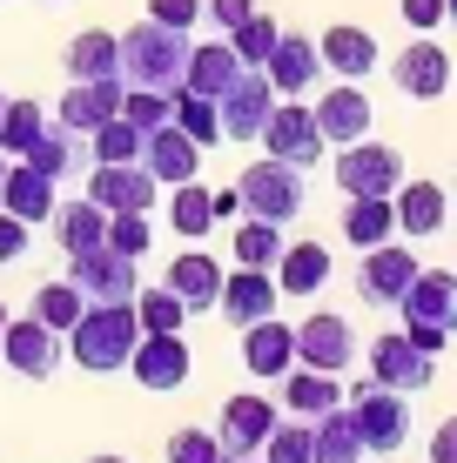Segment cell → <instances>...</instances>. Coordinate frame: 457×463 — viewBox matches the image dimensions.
I'll use <instances>...</instances> for the list:
<instances>
[{
    "instance_id": "obj_25",
    "label": "cell",
    "mask_w": 457,
    "mask_h": 463,
    "mask_svg": "<svg viewBox=\"0 0 457 463\" xmlns=\"http://www.w3.org/2000/svg\"><path fill=\"white\" fill-rule=\"evenodd\" d=\"M0 209L21 215L27 229H34V222H47V215H54V175L34 168V162H14V168H7V195H0Z\"/></svg>"
},
{
    "instance_id": "obj_44",
    "label": "cell",
    "mask_w": 457,
    "mask_h": 463,
    "mask_svg": "<svg viewBox=\"0 0 457 463\" xmlns=\"http://www.w3.org/2000/svg\"><path fill=\"white\" fill-rule=\"evenodd\" d=\"M262 463H317V450H309V417L303 423H276L270 443H262Z\"/></svg>"
},
{
    "instance_id": "obj_39",
    "label": "cell",
    "mask_w": 457,
    "mask_h": 463,
    "mask_svg": "<svg viewBox=\"0 0 457 463\" xmlns=\"http://www.w3.org/2000/svg\"><path fill=\"white\" fill-rule=\"evenodd\" d=\"M276 255H282V222L249 215L243 229H235V262L243 269H276Z\"/></svg>"
},
{
    "instance_id": "obj_15",
    "label": "cell",
    "mask_w": 457,
    "mask_h": 463,
    "mask_svg": "<svg viewBox=\"0 0 457 463\" xmlns=\"http://www.w3.org/2000/svg\"><path fill=\"white\" fill-rule=\"evenodd\" d=\"M121 94H129V81H121V74H108V81H68V94H61V108H54V121L74 128V135H94L101 121L121 115Z\"/></svg>"
},
{
    "instance_id": "obj_48",
    "label": "cell",
    "mask_w": 457,
    "mask_h": 463,
    "mask_svg": "<svg viewBox=\"0 0 457 463\" xmlns=\"http://www.w3.org/2000/svg\"><path fill=\"white\" fill-rule=\"evenodd\" d=\"M148 21H162V27H195L202 21V0H148Z\"/></svg>"
},
{
    "instance_id": "obj_12",
    "label": "cell",
    "mask_w": 457,
    "mask_h": 463,
    "mask_svg": "<svg viewBox=\"0 0 457 463\" xmlns=\"http://www.w3.org/2000/svg\"><path fill=\"white\" fill-rule=\"evenodd\" d=\"M417 255L404 249V242H376V249H364V276H357V296L370 302V309H397V296L417 282Z\"/></svg>"
},
{
    "instance_id": "obj_17",
    "label": "cell",
    "mask_w": 457,
    "mask_h": 463,
    "mask_svg": "<svg viewBox=\"0 0 457 463\" xmlns=\"http://www.w3.org/2000/svg\"><path fill=\"white\" fill-rule=\"evenodd\" d=\"M270 430H276V403L270 396H229L215 437H223V457H262Z\"/></svg>"
},
{
    "instance_id": "obj_1",
    "label": "cell",
    "mask_w": 457,
    "mask_h": 463,
    "mask_svg": "<svg viewBox=\"0 0 457 463\" xmlns=\"http://www.w3.org/2000/svg\"><path fill=\"white\" fill-rule=\"evenodd\" d=\"M135 343H141V316H135V302H88L81 323L68 329V356L81 363V370H94V376L129 370Z\"/></svg>"
},
{
    "instance_id": "obj_54",
    "label": "cell",
    "mask_w": 457,
    "mask_h": 463,
    "mask_svg": "<svg viewBox=\"0 0 457 463\" xmlns=\"http://www.w3.org/2000/svg\"><path fill=\"white\" fill-rule=\"evenodd\" d=\"M7 168H14V162H7V155H0V195H7Z\"/></svg>"
},
{
    "instance_id": "obj_47",
    "label": "cell",
    "mask_w": 457,
    "mask_h": 463,
    "mask_svg": "<svg viewBox=\"0 0 457 463\" xmlns=\"http://www.w3.org/2000/svg\"><path fill=\"white\" fill-rule=\"evenodd\" d=\"M108 242H115L121 255H148V209H129V215H108Z\"/></svg>"
},
{
    "instance_id": "obj_6",
    "label": "cell",
    "mask_w": 457,
    "mask_h": 463,
    "mask_svg": "<svg viewBox=\"0 0 457 463\" xmlns=\"http://www.w3.org/2000/svg\"><path fill=\"white\" fill-rule=\"evenodd\" d=\"M68 282L88 302H135L141 276H135V255H121L115 242H94L81 255H68Z\"/></svg>"
},
{
    "instance_id": "obj_2",
    "label": "cell",
    "mask_w": 457,
    "mask_h": 463,
    "mask_svg": "<svg viewBox=\"0 0 457 463\" xmlns=\"http://www.w3.org/2000/svg\"><path fill=\"white\" fill-rule=\"evenodd\" d=\"M188 41L182 27H162V21H135L129 34H121V81L129 88H162L176 94L182 74H188Z\"/></svg>"
},
{
    "instance_id": "obj_41",
    "label": "cell",
    "mask_w": 457,
    "mask_h": 463,
    "mask_svg": "<svg viewBox=\"0 0 457 463\" xmlns=\"http://www.w3.org/2000/svg\"><path fill=\"white\" fill-rule=\"evenodd\" d=\"M88 141H94V162H141V141H148V135H141L129 115H115V121L94 128Z\"/></svg>"
},
{
    "instance_id": "obj_56",
    "label": "cell",
    "mask_w": 457,
    "mask_h": 463,
    "mask_svg": "<svg viewBox=\"0 0 457 463\" xmlns=\"http://www.w3.org/2000/svg\"><path fill=\"white\" fill-rule=\"evenodd\" d=\"M444 21H457V0H444Z\"/></svg>"
},
{
    "instance_id": "obj_19",
    "label": "cell",
    "mask_w": 457,
    "mask_h": 463,
    "mask_svg": "<svg viewBox=\"0 0 457 463\" xmlns=\"http://www.w3.org/2000/svg\"><path fill=\"white\" fill-rule=\"evenodd\" d=\"M141 162H148V175H155L162 188L195 182V175H202V141H188L176 121H162L148 141H141Z\"/></svg>"
},
{
    "instance_id": "obj_29",
    "label": "cell",
    "mask_w": 457,
    "mask_h": 463,
    "mask_svg": "<svg viewBox=\"0 0 457 463\" xmlns=\"http://www.w3.org/2000/svg\"><path fill=\"white\" fill-rule=\"evenodd\" d=\"M329 282V249L323 242H290L276 255V289L282 296H317Z\"/></svg>"
},
{
    "instance_id": "obj_23",
    "label": "cell",
    "mask_w": 457,
    "mask_h": 463,
    "mask_svg": "<svg viewBox=\"0 0 457 463\" xmlns=\"http://www.w3.org/2000/svg\"><path fill=\"white\" fill-rule=\"evenodd\" d=\"M317 54H323L329 74H343V81H364L376 61H384V54H376V34H370V27H323Z\"/></svg>"
},
{
    "instance_id": "obj_7",
    "label": "cell",
    "mask_w": 457,
    "mask_h": 463,
    "mask_svg": "<svg viewBox=\"0 0 457 463\" xmlns=\"http://www.w3.org/2000/svg\"><path fill=\"white\" fill-rule=\"evenodd\" d=\"M215 108H223V141H262V128L276 115V81L262 68H243L215 94Z\"/></svg>"
},
{
    "instance_id": "obj_9",
    "label": "cell",
    "mask_w": 457,
    "mask_h": 463,
    "mask_svg": "<svg viewBox=\"0 0 457 463\" xmlns=\"http://www.w3.org/2000/svg\"><path fill=\"white\" fill-rule=\"evenodd\" d=\"M337 188L343 195H397L404 188V155L384 148V141H350V148L337 155Z\"/></svg>"
},
{
    "instance_id": "obj_40",
    "label": "cell",
    "mask_w": 457,
    "mask_h": 463,
    "mask_svg": "<svg viewBox=\"0 0 457 463\" xmlns=\"http://www.w3.org/2000/svg\"><path fill=\"white\" fill-rule=\"evenodd\" d=\"M41 101H7V115H0V155H14V162H21L27 148H34L41 141Z\"/></svg>"
},
{
    "instance_id": "obj_32",
    "label": "cell",
    "mask_w": 457,
    "mask_h": 463,
    "mask_svg": "<svg viewBox=\"0 0 457 463\" xmlns=\"http://www.w3.org/2000/svg\"><path fill=\"white\" fill-rule=\"evenodd\" d=\"M235 74H243V54H235L229 41H202V47H188V74H182V88H195V94H223Z\"/></svg>"
},
{
    "instance_id": "obj_26",
    "label": "cell",
    "mask_w": 457,
    "mask_h": 463,
    "mask_svg": "<svg viewBox=\"0 0 457 463\" xmlns=\"http://www.w3.org/2000/svg\"><path fill=\"white\" fill-rule=\"evenodd\" d=\"M61 68H68V81H108V74H121V34H108V27L74 34Z\"/></svg>"
},
{
    "instance_id": "obj_30",
    "label": "cell",
    "mask_w": 457,
    "mask_h": 463,
    "mask_svg": "<svg viewBox=\"0 0 457 463\" xmlns=\"http://www.w3.org/2000/svg\"><path fill=\"white\" fill-rule=\"evenodd\" d=\"M390 202H397V229L404 235H437V229H444V215H451V195L437 182H404Z\"/></svg>"
},
{
    "instance_id": "obj_8",
    "label": "cell",
    "mask_w": 457,
    "mask_h": 463,
    "mask_svg": "<svg viewBox=\"0 0 457 463\" xmlns=\"http://www.w3.org/2000/svg\"><path fill=\"white\" fill-rule=\"evenodd\" d=\"M323 148H329V141L317 128V108H303L296 94H282L270 128H262V155H276V162H290V168H317Z\"/></svg>"
},
{
    "instance_id": "obj_35",
    "label": "cell",
    "mask_w": 457,
    "mask_h": 463,
    "mask_svg": "<svg viewBox=\"0 0 457 463\" xmlns=\"http://www.w3.org/2000/svg\"><path fill=\"white\" fill-rule=\"evenodd\" d=\"M168 121H176L188 141H202V148H215V141H223V108H215L209 94H195V88H176V94H168Z\"/></svg>"
},
{
    "instance_id": "obj_21",
    "label": "cell",
    "mask_w": 457,
    "mask_h": 463,
    "mask_svg": "<svg viewBox=\"0 0 457 463\" xmlns=\"http://www.w3.org/2000/svg\"><path fill=\"white\" fill-rule=\"evenodd\" d=\"M276 276L270 269H243V276H223V296H215V309L229 316L235 329H249V323H262V316H276Z\"/></svg>"
},
{
    "instance_id": "obj_10",
    "label": "cell",
    "mask_w": 457,
    "mask_h": 463,
    "mask_svg": "<svg viewBox=\"0 0 457 463\" xmlns=\"http://www.w3.org/2000/svg\"><path fill=\"white\" fill-rule=\"evenodd\" d=\"M129 370H135L141 390H182L188 370H195V356H188L182 329H141V343H135Z\"/></svg>"
},
{
    "instance_id": "obj_18",
    "label": "cell",
    "mask_w": 457,
    "mask_h": 463,
    "mask_svg": "<svg viewBox=\"0 0 457 463\" xmlns=\"http://www.w3.org/2000/svg\"><path fill=\"white\" fill-rule=\"evenodd\" d=\"M350 356H357V336H350L343 316H309V323L296 329V363H309V370L343 376V370H350Z\"/></svg>"
},
{
    "instance_id": "obj_28",
    "label": "cell",
    "mask_w": 457,
    "mask_h": 463,
    "mask_svg": "<svg viewBox=\"0 0 457 463\" xmlns=\"http://www.w3.org/2000/svg\"><path fill=\"white\" fill-rule=\"evenodd\" d=\"M309 450H317V463H364V437H357L350 403H337V410H323V417H309Z\"/></svg>"
},
{
    "instance_id": "obj_34",
    "label": "cell",
    "mask_w": 457,
    "mask_h": 463,
    "mask_svg": "<svg viewBox=\"0 0 457 463\" xmlns=\"http://www.w3.org/2000/svg\"><path fill=\"white\" fill-rule=\"evenodd\" d=\"M282 403H290L296 417H323V410L343 403V390H337V376H329V370H309V363H296V370L282 376Z\"/></svg>"
},
{
    "instance_id": "obj_38",
    "label": "cell",
    "mask_w": 457,
    "mask_h": 463,
    "mask_svg": "<svg viewBox=\"0 0 457 463\" xmlns=\"http://www.w3.org/2000/svg\"><path fill=\"white\" fill-rule=\"evenodd\" d=\"M81 309H88V296L74 289L68 276H61V282H41V289H34V316H41L47 329H61V336L81 323Z\"/></svg>"
},
{
    "instance_id": "obj_53",
    "label": "cell",
    "mask_w": 457,
    "mask_h": 463,
    "mask_svg": "<svg viewBox=\"0 0 457 463\" xmlns=\"http://www.w3.org/2000/svg\"><path fill=\"white\" fill-rule=\"evenodd\" d=\"M235 209H243V195H235V188H215V222L235 215Z\"/></svg>"
},
{
    "instance_id": "obj_59",
    "label": "cell",
    "mask_w": 457,
    "mask_h": 463,
    "mask_svg": "<svg viewBox=\"0 0 457 463\" xmlns=\"http://www.w3.org/2000/svg\"><path fill=\"white\" fill-rule=\"evenodd\" d=\"M0 115H7V94H0Z\"/></svg>"
},
{
    "instance_id": "obj_14",
    "label": "cell",
    "mask_w": 457,
    "mask_h": 463,
    "mask_svg": "<svg viewBox=\"0 0 457 463\" xmlns=\"http://www.w3.org/2000/svg\"><path fill=\"white\" fill-rule=\"evenodd\" d=\"M370 376L411 396V390H424V383L437 376V356H431V349H417L404 329H384V336L370 343Z\"/></svg>"
},
{
    "instance_id": "obj_4",
    "label": "cell",
    "mask_w": 457,
    "mask_h": 463,
    "mask_svg": "<svg viewBox=\"0 0 457 463\" xmlns=\"http://www.w3.org/2000/svg\"><path fill=\"white\" fill-rule=\"evenodd\" d=\"M350 417H357L364 450H376V457H397L404 443H411V396L390 390V383H376V376L350 390Z\"/></svg>"
},
{
    "instance_id": "obj_22",
    "label": "cell",
    "mask_w": 457,
    "mask_h": 463,
    "mask_svg": "<svg viewBox=\"0 0 457 463\" xmlns=\"http://www.w3.org/2000/svg\"><path fill=\"white\" fill-rule=\"evenodd\" d=\"M317 128H323V141H337V148L364 141V135H370V94L357 88V81H337V88L317 101Z\"/></svg>"
},
{
    "instance_id": "obj_45",
    "label": "cell",
    "mask_w": 457,
    "mask_h": 463,
    "mask_svg": "<svg viewBox=\"0 0 457 463\" xmlns=\"http://www.w3.org/2000/svg\"><path fill=\"white\" fill-rule=\"evenodd\" d=\"M121 115H129L141 135H155V128L168 121V94L162 88H129V94H121Z\"/></svg>"
},
{
    "instance_id": "obj_42",
    "label": "cell",
    "mask_w": 457,
    "mask_h": 463,
    "mask_svg": "<svg viewBox=\"0 0 457 463\" xmlns=\"http://www.w3.org/2000/svg\"><path fill=\"white\" fill-rule=\"evenodd\" d=\"M276 41H282V27L270 21V14H249L243 27H229V47L243 54V68H262V61L276 54Z\"/></svg>"
},
{
    "instance_id": "obj_33",
    "label": "cell",
    "mask_w": 457,
    "mask_h": 463,
    "mask_svg": "<svg viewBox=\"0 0 457 463\" xmlns=\"http://www.w3.org/2000/svg\"><path fill=\"white\" fill-rule=\"evenodd\" d=\"M390 229H397V202L390 195H350V209H343V242L350 249L390 242Z\"/></svg>"
},
{
    "instance_id": "obj_43",
    "label": "cell",
    "mask_w": 457,
    "mask_h": 463,
    "mask_svg": "<svg viewBox=\"0 0 457 463\" xmlns=\"http://www.w3.org/2000/svg\"><path fill=\"white\" fill-rule=\"evenodd\" d=\"M135 316H141V329H182L188 323V302L162 282V289H135Z\"/></svg>"
},
{
    "instance_id": "obj_49",
    "label": "cell",
    "mask_w": 457,
    "mask_h": 463,
    "mask_svg": "<svg viewBox=\"0 0 457 463\" xmlns=\"http://www.w3.org/2000/svg\"><path fill=\"white\" fill-rule=\"evenodd\" d=\"M21 255H27V222L0 209V262H21Z\"/></svg>"
},
{
    "instance_id": "obj_27",
    "label": "cell",
    "mask_w": 457,
    "mask_h": 463,
    "mask_svg": "<svg viewBox=\"0 0 457 463\" xmlns=\"http://www.w3.org/2000/svg\"><path fill=\"white\" fill-rule=\"evenodd\" d=\"M54 242L68 249V255H81V249H94V242H108V209L94 195H81V202H54Z\"/></svg>"
},
{
    "instance_id": "obj_37",
    "label": "cell",
    "mask_w": 457,
    "mask_h": 463,
    "mask_svg": "<svg viewBox=\"0 0 457 463\" xmlns=\"http://www.w3.org/2000/svg\"><path fill=\"white\" fill-rule=\"evenodd\" d=\"M168 222H176L182 235H209L215 229V195L202 182H176L168 188Z\"/></svg>"
},
{
    "instance_id": "obj_46",
    "label": "cell",
    "mask_w": 457,
    "mask_h": 463,
    "mask_svg": "<svg viewBox=\"0 0 457 463\" xmlns=\"http://www.w3.org/2000/svg\"><path fill=\"white\" fill-rule=\"evenodd\" d=\"M168 463H223V437H209V430H176V437H168Z\"/></svg>"
},
{
    "instance_id": "obj_3",
    "label": "cell",
    "mask_w": 457,
    "mask_h": 463,
    "mask_svg": "<svg viewBox=\"0 0 457 463\" xmlns=\"http://www.w3.org/2000/svg\"><path fill=\"white\" fill-rule=\"evenodd\" d=\"M397 316H404V336L431 356H444V343L457 336V276L451 269H417V282L397 296Z\"/></svg>"
},
{
    "instance_id": "obj_13",
    "label": "cell",
    "mask_w": 457,
    "mask_h": 463,
    "mask_svg": "<svg viewBox=\"0 0 457 463\" xmlns=\"http://www.w3.org/2000/svg\"><path fill=\"white\" fill-rule=\"evenodd\" d=\"M0 363H7L14 376L27 383H47L61 363V329H47L41 316H21V323H7V336H0Z\"/></svg>"
},
{
    "instance_id": "obj_5",
    "label": "cell",
    "mask_w": 457,
    "mask_h": 463,
    "mask_svg": "<svg viewBox=\"0 0 457 463\" xmlns=\"http://www.w3.org/2000/svg\"><path fill=\"white\" fill-rule=\"evenodd\" d=\"M235 195H243V209L262 215V222H296V215H303V202H309V188H303V168H290V162H276V155H262L256 168H243Z\"/></svg>"
},
{
    "instance_id": "obj_58",
    "label": "cell",
    "mask_w": 457,
    "mask_h": 463,
    "mask_svg": "<svg viewBox=\"0 0 457 463\" xmlns=\"http://www.w3.org/2000/svg\"><path fill=\"white\" fill-rule=\"evenodd\" d=\"M223 463H262V457H223Z\"/></svg>"
},
{
    "instance_id": "obj_24",
    "label": "cell",
    "mask_w": 457,
    "mask_h": 463,
    "mask_svg": "<svg viewBox=\"0 0 457 463\" xmlns=\"http://www.w3.org/2000/svg\"><path fill=\"white\" fill-rule=\"evenodd\" d=\"M262 74L276 81V94H309V81L323 74V54H317V41H309V34H282L276 54L262 61Z\"/></svg>"
},
{
    "instance_id": "obj_50",
    "label": "cell",
    "mask_w": 457,
    "mask_h": 463,
    "mask_svg": "<svg viewBox=\"0 0 457 463\" xmlns=\"http://www.w3.org/2000/svg\"><path fill=\"white\" fill-rule=\"evenodd\" d=\"M397 14L417 27V34H431V27L444 21V0H397Z\"/></svg>"
},
{
    "instance_id": "obj_52",
    "label": "cell",
    "mask_w": 457,
    "mask_h": 463,
    "mask_svg": "<svg viewBox=\"0 0 457 463\" xmlns=\"http://www.w3.org/2000/svg\"><path fill=\"white\" fill-rule=\"evenodd\" d=\"M431 463H457V417L437 423V437H431Z\"/></svg>"
},
{
    "instance_id": "obj_60",
    "label": "cell",
    "mask_w": 457,
    "mask_h": 463,
    "mask_svg": "<svg viewBox=\"0 0 457 463\" xmlns=\"http://www.w3.org/2000/svg\"><path fill=\"white\" fill-rule=\"evenodd\" d=\"M451 209H457V202H451Z\"/></svg>"
},
{
    "instance_id": "obj_36",
    "label": "cell",
    "mask_w": 457,
    "mask_h": 463,
    "mask_svg": "<svg viewBox=\"0 0 457 463\" xmlns=\"http://www.w3.org/2000/svg\"><path fill=\"white\" fill-rule=\"evenodd\" d=\"M81 141H88V135H74V128L47 121V128H41V141L21 155V162H34V168H47V175L61 182V175H81Z\"/></svg>"
},
{
    "instance_id": "obj_16",
    "label": "cell",
    "mask_w": 457,
    "mask_h": 463,
    "mask_svg": "<svg viewBox=\"0 0 457 463\" xmlns=\"http://www.w3.org/2000/svg\"><path fill=\"white\" fill-rule=\"evenodd\" d=\"M390 81L411 94V101H437V94L451 88V54H444L431 34H417L397 61H390Z\"/></svg>"
},
{
    "instance_id": "obj_20",
    "label": "cell",
    "mask_w": 457,
    "mask_h": 463,
    "mask_svg": "<svg viewBox=\"0 0 457 463\" xmlns=\"http://www.w3.org/2000/svg\"><path fill=\"white\" fill-rule=\"evenodd\" d=\"M243 363H249V376H262V383L290 376V370H296V329L276 323V316L249 323V329H243Z\"/></svg>"
},
{
    "instance_id": "obj_57",
    "label": "cell",
    "mask_w": 457,
    "mask_h": 463,
    "mask_svg": "<svg viewBox=\"0 0 457 463\" xmlns=\"http://www.w3.org/2000/svg\"><path fill=\"white\" fill-rule=\"evenodd\" d=\"M88 463H129V457H88Z\"/></svg>"
},
{
    "instance_id": "obj_55",
    "label": "cell",
    "mask_w": 457,
    "mask_h": 463,
    "mask_svg": "<svg viewBox=\"0 0 457 463\" xmlns=\"http://www.w3.org/2000/svg\"><path fill=\"white\" fill-rule=\"evenodd\" d=\"M7 323H14V316H7V302H0V336H7Z\"/></svg>"
},
{
    "instance_id": "obj_51",
    "label": "cell",
    "mask_w": 457,
    "mask_h": 463,
    "mask_svg": "<svg viewBox=\"0 0 457 463\" xmlns=\"http://www.w3.org/2000/svg\"><path fill=\"white\" fill-rule=\"evenodd\" d=\"M202 14H215V27L229 34V27H243L249 14H256V0H202Z\"/></svg>"
},
{
    "instance_id": "obj_11",
    "label": "cell",
    "mask_w": 457,
    "mask_h": 463,
    "mask_svg": "<svg viewBox=\"0 0 457 463\" xmlns=\"http://www.w3.org/2000/svg\"><path fill=\"white\" fill-rule=\"evenodd\" d=\"M88 195L101 202L108 215H129V209H155L162 182L148 175V162H94L88 168Z\"/></svg>"
},
{
    "instance_id": "obj_31",
    "label": "cell",
    "mask_w": 457,
    "mask_h": 463,
    "mask_svg": "<svg viewBox=\"0 0 457 463\" xmlns=\"http://www.w3.org/2000/svg\"><path fill=\"white\" fill-rule=\"evenodd\" d=\"M168 289H176L188 309H215V296H223V269H215V255H202V249H188L168 262Z\"/></svg>"
}]
</instances>
